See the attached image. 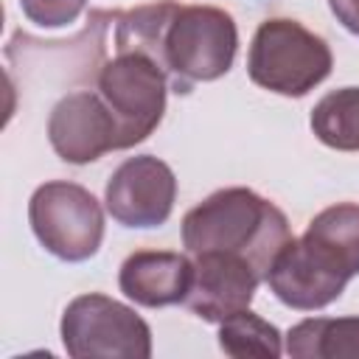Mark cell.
I'll use <instances>...</instances> for the list:
<instances>
[{
  "instance_id": "6da1fadb",
  "label": "cell",
  "mask_w": 359,
  "mask_h": 359,
  "mask_svg": "<svg viewBox=\"0 0 359 359\" xmlns=\"http://www.w3.org/2000/svg\"><path fill=\"white\" fill-rule=\"evenodd\" d=\"M292 238L286 213L252 188H222L191 208L182 219V247L188 255H241L266 280V272Z\"/></svg>"
},
{
  "instance_id": "7a4b0ae2",
  "label": "cell",
  "mask_w": 359,
  "mask_h": 359,
  "mask_svg": "<svg viewBox=\"0 0 359 359\" xmlns=\"http://www.w3.org/2000/svg\"><path fill=\"white\" fill-rule=\"evenodd\" d=\"M236 20L216 6H180L163 28L157 62L174 81L177 93H188L196 81L222 79L236 59Z\"/></svg>"
},
{
  "instance_id": "3957f363",
  "label": "cell",
  "mask_w": 359,
  "mask_h": 359,
  "mask_svg": "<svg viewBox=\"0 0 359 359\" xmlns=\"http://www.w3.org/2000/svg\"><path fill=\"white\" fill-rule=\"evenodd\" d=\"M331 67L334 56L325 39L289 17L264 20L247 53L252 84L286 98H300L314 90L328 79Z\"/></svg>"
},
{
  "instance_id": "277c9868",
  "label": "cell",
  "mask_w": 359,
  "mask_h": 359,
  "mask_svg": "<svg viewBox=\"0 0 359 359\" xmlns=\"http://www.w3.org/2000/svg\"><path fill=\"white\" fill-rule=\"evenodd\" d=\"M62 345L73 359H149L151 328L126 303L90 292L67 303Z\"/></svg>"
},
{
  "instance_id": "5b68a950",
  "label": "cell",
  "mask_w": 359,
  "mask_h": 359,
  "mask_svg": "<svg viewBox=\"0 0 359 359\" xmlns=\"http://www.w3.org/2000/svg\"><path fill=\"white\" fill-rule=\"evenodd\" d=\"M95 93L115 115L118 149H132L163 121L168 73L143 50H115L98 70Z\"/></svg>"
},
{
  "instance_id": "8992f818",
  "label": "cell",
  "mask_w": 359,
  "mask_h": 359,
  "mask_svg": "<svg viewBox=\"0 0 359 359\" xmlns=\"http://www.w3.org/2000/svg\"><path fill=\"white\" fill-rule=\"evenodd\" d=\"M28 222L36 241L67 264L93 258L104 241L101 202L76 182H42L28 202Z\"/></svg>"
},
{
  "instance_id": "52a82bcc",
  "label": "cell",
  "mask_w": 359,
  "mask_h": 359,
  "mask_svg": "<svg viewBox=\"0 0 359 359\" xmlns=\"http://www.w3.org/2000/svg\"><path fill=\"white\" fill-rule=\"evenodd\" d=\"M177 199V177L168 163L154 154L123 160L107 180V213L123 227H160L168 222Z\"/></svg>"
},
{
  "instance_id": "ba28073f",
  "label": "cell",
  "mask_w": 359,
  "mask_h": 359,
  "mask_svg": "<svg viewBox=\"0 0 359 359\" xmlns=\"http://www.w3.org/2000/svg\"><path fill=\"white\" fill-rule=\"evenodd\" d=\"M48 140L65 163L84 165L107 151H118V123L98 93L76 90L53 104Z\"/></svg>"
},
{
  "instance_id": "9c48e42d",
  "label": "cell",
  "mask_w": 359,
  "mask_h": 359,
  "mask_svg": "<svg viewBox=\"0 0 359 359\" xmlns=\"http://www.w3.org/2000/svg\"><path fill=\"white\" fill-rule=\"evenodd\" d=\"M194 272L185 294V306L205 323H222L236 311L250 309L258 283L264 280L250 261L230 252L191 255Z\"/></svg>"
},
{
  "instance_id": "30bf717a",
  "label": "cell",
  "mask_w": 359,
  "mask_h": 359,
  "mask_svg": "<svg viewBox=\"0 0 359 359\" xmlns=\"http://www.w3.org/2000/svg\"><path fill=\"white\" fill-rule=\"evenodd\" d=\"M191 272V255L171 250H137L121 264L118 286L132 303L160 309L185 300Z\"/></svg>"
},
{
  "instance_id": "8fae6325",
  "label": "cell",
  "mask_w": 359,
  "mask_h": 359,
  "mask_svg": "<svg viewBox=\"0 0 359 359\" xmlns=\"http://www.w3.org/2000/svg\"><path fill=\"white\" fill-rule=\"evenodd\" d=\"M266 283L283 306L297 309V311L325 309L348 286V283L331 278L328 272H323L320 266H314V261L300 247V238H294V236L275 255V261L266 272Z\"/></svg>"
},
{
  "instance_id": "7c38bea8",
  "label": "cell",
  "mask_w": 359,
  "mask_h": 359,
  "mask_svg": "<svg viewBox=\"0 0 359 359\" xmlns=\"http://www.w3.org/2000/svg\"><path fill=\"white\" fill-rule=\"evenodd\" d=\"M286 353L294 359H359V317H311L289 328Z\"/></svg>"
},
{
  "instance_id": "4fadbf2b",
  "label": "cell",
  "mask_w": 359,
  "mask_h": 359,
  "mask_svg": "<svg viewBox=\"0 0 359 359\" xmlns=\"http://www.w3.org/2000/svg\"><path fill=\"white\" fill-rule=\"evenodd\" d=\"M311 132L337 151H359V87H342L323 95L311 109Z\"/></svg>"
},
{
  "instance_id": "5bb4252c",
  "label": "cell",
  "mask_w": 359,
  "mask_h": 359,
  "mask_svg": "<svg viewBox=\"0 0 359 359\" xmlns=\"http://www.w3.org/2000/svg\"><path fill=\"white\" fill-rule=\"evenodd\" d=\"M219 348L236 359L244 356L278 359L283 353V337L269 320L244 309L219 323Z\"/></svg>"
},
{
  "instance_id": "9a60e30c",
  "label": "cell",
  "mask_w": 359,
  "mask_h": 359,
  "mask_svg": "<svg viewBox=\"0 0 359 359\" xmlns=\"http://www.w3.org/2000/svg\"><path fill=\"white\" fill-rule=\"evenodd\" d=\"M306 233L331 244L348 261L353 275H359V205L356 202H337L320 210L309 222Z\"/></svg>"
},
{
  "instance_id": "2e32d148",
  "label": "cell",
  "mask_w": 359,
  "mask_h": 359,
  "mask_svg": "<svg viewBox=\"0 0 359 359\" xmlns=\"http://www.w3.org/2000/svg\"><path fill=\"white\" fill-rule=\"evenodd\" d=\"M87 0H20L22 14L28 22L39 28H62L79 20Z\"/></svg>"
},
{
  "instance_id": "e0dca14e",
  "label": "cell",
  "mask_w": 359,
  "mask_h": 359,
  "mask_svg": "<svg viewBox=\"0 0 359 359\" xmlns=\"http://www.w3.org/2000/svg\"><path fill=\"white\" fill-rule=\"evenodd\" d=\"M328 6L337 22H342V28L359 36V0H328Z\"/></svg>"
}]
</instances>
